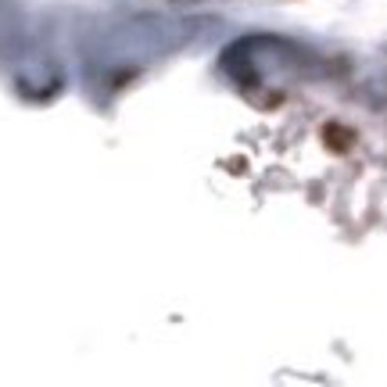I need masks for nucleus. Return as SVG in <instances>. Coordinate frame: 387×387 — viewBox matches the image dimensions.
<instances>
[{"instance_id":"obj_1","label":"nucleus","mask_w":387,"mask_h":387,"mask_svg":"<svg viewBox=\"0 0 387 387\" xmlns=\"http://www.w3.org/2000/svg\"><path fill=\"white\" fill-rule=\"evenodd\" d=\"M322 137H327V147L337 150V155H341V150H352V144H355V133H352V129H344V126H327V129H322Z\"/></svg>"}]
</instances>
